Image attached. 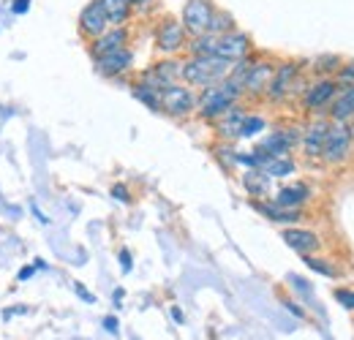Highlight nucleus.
<instances>
[{"instance_id": "obj_1", "label": "nucleus", "mask_w": 354, "mask_h": 340, "mask_svg": "<svg viewBox=\"0 0 354 340\" xmlns=\"http://www.w3.org/2000/svg\"><path fill=\"white\" fill-rule=\"evenodd\" d=\"M240 98H243L240 82H234V79L226 77L218 85L205 87L202 93H196V115H199L202 120L213 123V120H218L221 115H226L234 104H240Z\"/></svg>"}, {"instance_id": "obj_2", "label": "nucleus", "mask_w": 354, "mask_h": 340, "mask_svg": "<svg viewBox=\"0 0 354 340\" xmlns=\"http://www.w3.org/2000/svg\"><path fill=\"white\" fill-rule=\"evenodd\" d=\"M232 71V63L223 60L218 55H205V57H188L183 60V68H180V82H185L188 87H213L223 82Z\"/></svg>"}, {"instance_id": "obj_3", "label": "nucleus", "mask_w": 354, "mask_h": 340, "mask_svg": "<svg viewBox=\"0 0 354 340\" xmlns=\"http://www.w3.org/2000/svg\"><path fill=\"white\" fill-rule=\"evenodd\" d=\"M300 74H303V66L295 63V60L275 63L272 79H270V85H267V90H265V101H270V104H281V101H286L292 93H303Z\"/></svg>"}, {"instance_id": "obj_4", "label": "nucleus", "mask_w": 354, "mask_h": 340, "mask_svg": "<svg viewBox=\"0 0 354 340\" xmlns=\"http://www.w3.org/2000/svg\"><path fill=\"white\" fill-rule=\"evenodd\" d=\"M335 93H338V82L333 77H316L300 93L303 112H308L313 117H324L330 104H333V98H335Z\"/></svg>"}, {"instance_id": "obj_5", "label": "nucleus", "mask_w": 354, "mask_h": 340, "mask_svg": "<svg viewBox=\"0 0 354 340\" xmlns=\"http://www.w3.org/2000/svg\"><path fill=\"white\" fill-rule=\"evenodd\" d=\"M161 112L175 117V120L196 115V90L188 87L185 82H175V85L164 87L161 90Z\"/></svg>"}, {"instance_id": "obj_6", "label": "nucleus", "mask_w": 354, "mask_h": 340, "mask_svg": "<svg viewBox=\"0 0 354 340\" xmlns=\"http://www.w3.org/2000/svg\"><path fill=\"white\" fill-rule=\"evenodd\" d=\"M352 144H354V133L349 123H330L324 147H322V161L330 164V167H341L349 158Z\"/></svg>"}, {"instance_id": "obj_7", "label": "nucleus", "mask_w": 354, "mask_h": 340, "mask_svg": "<svg viewBox=\"0 0 354 340\" xmlns=\"http://www.w3.org/2000/svg\"><path fill=\"white\" fill-rule=\"evenodd\" d=\"M213 14H216V6H213L210 0H188V3L183 6L180 25L185 28L188 36H202V33L210 30Z\"/></svg>"}, {"instance_id": "obj_8", "label": "nucleus", "mask_w": 354, "mask_h": 340, "mask_svg": "<svg viewBox=\"0 0 354 340\" xmlns=\"http://www.w3.org/2000/svg\"><path fill=\"white\" fill-rule=\"evenodd\" d=\"M297 144H300V131L297 128H278V131H270L267 136H262L254 150L262 153L265 158H283Z\"/></svg>"}, {"instance_id": "obj_9", "label": "nucleus", "mask_w": 354, "mask_h": 340, "mask_svg": "<svg viewBox=\"0 0 354 340\" xmlns=\"http://www.w3.org/2000/svg\"><path fill=\"white\" fill-rule=\"evenodd\" d=\"M188 44V33L185 28L180 25V19H172V17H164L156 28V49L167 57H175L177 52H183Z\"/></svg>"}, {"instance_id": "obj_10", "label": "nucleus", "mask_w": 354, "mask_h": 340, "mask_svg": "<svg viewBox=\"0 0 354 340\" xmlns=\"http://www.w3.org/2000/svg\"><path fill=\"white\" fill-rule=\"evenodd\" d=\"M272 71H275V63L272 60H265V57H257L251 63V68L245 71L243 77V98H265V90L272 79Z\"/></svg>"}, {"instance_id": "obj_11", "label": "nucleus", "mask_w": 354, "mask_h": 340, "mask_svg": "<svg viewBox=\"0 0 354 340\" xmlns=\"http://www.w3.org/2000/svg\"><path fill=\"white\" fill-rule=\"evenodd\" d=\"M180 68H183V60H175V57H164L158 63H153L147 71L139 74V82L153 90H164V87L180 82Z\"/></svg>"}, {"instance_id": "obj_12", "label": "nucleus", "mask_w": 354, "mask_h": 340, "mask_svg": "<svg viewBox=\"0 0 354 340\" xmlns=\"http://www.w3.org/2000/svg\"><path fill=\"white\" fill-rule=\"evenodd\" d=\"M254 52V41H251V36L248 33H243V30H229V33H223L218 36V41H216V55L223 57V60H229V63H237V60H243V57H248Z\"/></svg>"}, {"instance_id": "obj_13", "label": "nucleus", "mask_w": 354, "mask_h": 340, "mask_svg": "<svg viewBox=\"0 0 354 340\" xmlns=\"http://www.w3.org/2000/svg\"><path fill=\"white\" fill-rule=\"evenodd\" d=\"M131 66H133V52L129 49V46L95 57V71H98L101 77H106V79H118V77L129 74Z\"/></svg>"}, {"instance_id": "obj_14", "label": "nucleus", "mask_w": 354, "mask_h": 340, "mask_svg": "<svg viewBox=\"0 0 354 340\" xmlns=\"http://www.w3.org/2000/svg\"><path fill=\"white\" fill-rule=\"evenodd\" d=\"M77 25H80V33H82V39H88V41H95L101 33H106V30L112 28L98 0H90L88 6L82 8V14H80Z\"/></svg>"}, {"instance_id": "obj_15", "label": "nucleus", "mask_w": 354, "mask_h": 340, "mask_svg": "<svg viewBox=\"0 0 354 340\" xmlns=\"http://www.w3.org/2000/svg\"><path fill=\"white\" fill-rule=\"evenodd\" d=\"M327 131H330V120L316 117V120L300 133V147H303V155H306L308 161H319V158H322V147H324Z\"/></svg>"}, {"instance_id": "obj_16", "label": "nucleus", "mask_w": 354, "mask_h": 340, "mask_svg": "<svg viewBox=\"0 0 354 340\" xmlns=\"http://www.w3.org/2000/svg\"><path fill=\"white\" fill-rule=\"evenodd\" d=\"M310 185L308 182H289V185H281L270 202H275L278 207H286V210H303L310 202Z\"/></svg>"}, {"instance_id": "obj_17", "label": "nucleus", "mask_w": 354, "mask_h": 340, "mask_svg": "<svg viewBox=\"0 0 354 340\" xmlns=\"http://www.w3.org/2000/svg\"><path fill=\"white\" fill-rule=\"evenodd\" d=\"M281 237H283V243H286L292 251H297L300 256H310L322 248L319 234L310 232V229H303V226H286Z\"/></svg>"}, {"instance_id": "obj_18", "label": "nucleus", "mask_w": 354, "mask_h": 340, "mask_svg": "<svg viewBox=\"0 0 354 340\" xmlns=\"http://www.w3.org/2000/svg\"><path fill=\"white\" fill-rule=\"evenodd\" d=\"M330 123H352L354 120V85H338V93L327 109Z\"/></svg>"}, {"instance_id": "obj_19", "label": "nucleus", "mask_w": 354, "mask_h": 340, "mask_svg": "<svg viewBox=\"0 0 354 340\" xmlns=\"http://www.w3.org/2000/svg\"><path fill=\"white\" fill-rule=\"evenodd\" d=\"M129 41H131V33H129L126 25H123V28H109V30L101 33L95 41H90V55H93V60H95V57H101V55H106V52H115V49L129 46Z\"/></svg>"}, {"instance_id": "obj_20", "label": "nucleus", "mask_w": 354, "mask_h": 340, "mask_svg": "<svg viewBox=\"0 0 354 340\" xmlns=\"http://www.w3.org/2000/svg\"><path fill=\"white\" fill-rule=\"evenodd\" d=\"M245 115H248V112H245L240 104H234L226 115H221L218 120H213L218 139H221V142H234V139H240V128H243Z\"/></svg>"}, {"instance_id": "obj_21", "label": "nucleus", "mask_w": 354, "mask_h": 340, "mask_svg": "<svg viewBox=\"0 0 354 340\" xmlns=\"http://www.w3.org/2000/svg\"><path fill=\"white\" fill-rule=\"evenodd\" d=\"M254 210L265 215L267 220H272V223H283V226H297V223L306 220V213H303V210H286V207H278V205L270 202V199L254 202Z\"/></svg>"}, {"instance_id": "obj_22", "label": "nucleus", "mask_w": 354, "mask_h": 340, "mask_svg": "<svg viewBox=\"0 0 354 340\" xmlns=\"http://www.w3.org/2000/svg\"><path fill=\"white\" fill-rule=\"evenodd\" d=\"M270 177H267L262 169H245L243 174V188L248 191V196L254 202H262V199H270Z\"/></svg>"}, {"instance_id": "obj_23", "label": "nucleus", "mask_w": 354, "mask_h": 340, "mask_svg": "<svg viewBox=\"0 0 354 340\" xmlns=\"http://www.w3.org/2000/svg\"><path fill=\"white\" fill-rule=\"evenodd\" d=\"M98 3H101V8H104V14H106V19H109L112 28L129 25V19H131V14H133L129 0H98Z\"/></svg>"}, {"instance_id": "obj_24", "label": "nucleus", "mask_w": 354, "mask_h": 340, "mask_svg": "<svg viewBox=\"0 0 354 340\" xmlns=\"http://www.w3.org/2000/svg\"><path fill=\"white\" fill-rule=\"evenodd\" d=\"M216 41H218V36H213V33H202V36H191L188 44H185V49H188L191 57L216 55Z\"/></svg>"}, {"instance_id": "obj_25", "label": "nucleus", "mask_w": 354, "mask_h": 340, "mask_svg": "<svg viewBox=\"0 0 354 340\" xmlns=\"http://www.w3.org/2000/svg\"><path fill=\"white\" fill-rule=\"evenodd\" d=\"M262 171H265L270 180H272V177H289V174L297 171V164H295L292 155H283V158H267Z\"/></svg>"}, {"instance_id": "obj_26", "label": "nucleus", "mask_w": 354, "mask_h": 340, "mask_svg": "<svg viewBox=\"0 0 354 340\" xmlns=\"http://www.w3.org/2000/svg\"><path fill=\"white\" fill-rule=\"evenodd\" d=\"M131 93L136 101H142L147 109H153V112H161V90H153V87L142 85L139 79L131 85Z\"/></svg>"}, {"instance_id": "obj_27", "label": "nucleus", "mask_w": 354, "mask_h": 340, "mask_svg": "<svg viewBox=\"0 0 354 340\" xmlns=\"http://www.w3.org/2000/svg\"><path fill=\"white\" fill-rule=\"evenodd\" d=\"M303 261H306V267L313 270V272H319V275H324V278H341V270L330 261V258H319V256H303Z\"/></svg>"}, {"instance_id": "obj_28", "label": "nucleus", "mask_w": 354, "mask_h": 340, "mask_svg": "<svg viewBox=\"0 0 354 340\" xmlns=\"http://www.w3.org/2000/svg\"><path fill=\"white\" fill-rule=\"evenodd\" d=\"M237 25H234V17L229 14V11H221V8H216V14H213V22H210V30L207 33H213V36H223V33H229V30H234Z\"/></svg>"}, {"instance_id": "obj_29", "label": "nucleus", "mask_w": 354, "mask_h": 340, "mask_svg": "<svg viewBox=\"0 0 354 340\" xmlns=\"http://www.w3.org/2000/svg\"><path fill=\"white\" fill-rule=\"evenodd\" d=\"M267 128V120L259 117V115H245L243 120V128H240V139H251V136H259Z\"/></svg>"}, {"instance_id": "obj_30", "label": "nucleus", "mask_w": 354, "mask_h": 340, "mask_svg": "<svg viewBox=\"0 0 354 340\" xmlns=\"http://www.w3.org/2000/svg\"><path fill=\"white\" fill-rule=\"evenodd\" d=\"M216 158L221 161V167L226 171L237 167V150L232 147V142H218V144H216Z\"/></svg>"}, {"instance_id": "obj_31", "label": "nucleus", "mask_w": 354, "mask_h": 340, "mask_svg": "<svg viewBox=\"0 0 354 340\" xmlns=\"http://www.w3.org/2000/svg\"><path fill=\"white\" fill-rule=\"evenodd\" d=\"M338 68H341V57H335V55H327V57H316L313 60V74H319V77L335 74Z\"/></svg>"}, {"instance_id": "obj_32", "label": "nucleus", "mask_w": 354, "mask_h": 340, "mask_svg": "<svg viewBox=\"0 0 354 340\" xmlns=\"http://www.w3.org/2000/svg\"><path fill=\"white\" fill-rule=\"evenodd\" d=\"M338 85H354V63H341V68L335 71V77H333Z\"/></svg>"}, {"instance_id": "obj_33", "label": "nucleus", "mask_w": 354, "mask_h": 340, "mask_svg": "<svg viewBox=\"0 0 354 340\" xmlns=\"http://www.w3.org/2000/svg\"><path fill=\"white\" fill-rule=\"evenodd\" d=\"M335 299L346 310H354V289H335Z\"/></svg>"}, {"instance_id": "obj_34", "label": "nucleus", "mask_w": 354, "mask_h": 340, "mask_svg": "<svg viewBox=\"0 0 354 340\" xmlns=\"http://www.w3.org/2000/svg\"><path fill=\"white\" fill-rule=\"evenodd\" d=\"M112 196H115L118 202H131V193H129L126 185H115V188H112Z\"/></svg>"}, {"instance_id": "obj_35", "label": "nucleus", "mask_w": 354, "mask_h": 340, "mask_svg": "<svg viewBox=\"0 0 354 340\" xmlns=\"http://www.w3.org/2000/svg\"><path fill=\"white\" fill-rule=\"evenodd\" d=\"M283 305H286V310H289V313H295L297 319H306V310H303V308H300L297 302H292V299H286Z\"/></svg>"}, {"instance_id": "obj_36", "label": "nucleus", "mask_w": 354, "mask_h": 340, "mask_svg": "<svg viewBox=\"0 0 354 340\" xmlns=\"http://www.w3.org/2000/svg\"><path fill=\"white\" fill-rule=\"evenodd\" d=\"M104 330H106L109 335H118V319H115V316H106V319H104Z\"/></svg>"}, {"instance_id": "obj_37", "label": "nucleus", "mask_w": 354, "mask_h": 340, "mask_svg": "<svg viewBox=\"0 0 354 340\" xmlns=\"http://www.w3.org/2000/svg\"><path fill=\"white\" fill-rule=\"evenodd\" d=\"M129 3H131L133 11H147V8H150L156 0H129Z\"/></svg>"}, {"instance_id": "obj_38", "label": "nucleus", "mask_w": 354, "mask_h": 340, "mask_svg": "<svg viewBox=\"0 0 354 340\" xmlns=\"http://www.w3.org/2000/svg\"><path fill=\"white\" fill-rule=\"evenodd\" d=\"M28 6H30V0H14L11 11H14V14H25V11H28Z\"/></svg>"}, {"instance_id": "obj_39", "label": "nucleus", "mask_w": 354, "mask_h": 340, "mask_svg": "<svg viewBox=\"0 0 354 340\" xmlns=\"http://www.w3.org/2000/svg\"><path fill=\"white\" fill-rule=\"evenodd\" d=\"M36 275V267H22L19 270V281H28V278H33Z\"/></svg>"}, {"instance_id": "obj_40", "label": "nucleus", "mask_w": 354, "mask_h": 340, "mask_svg": "<svg viewBox=\"0 0 354 340\" xmlns=\"http://www.w3.org/2000/svg\"><path fill=\"white\" fill-rule=\"evenodd\" d=\"M120 258H123V272H129V270H131V254H129V251H123Z\"/></svg>"}, {"instance_id": "obj_41", "label": "nucleus", "mask_w": 354, "mask_h": 340, "mask_svg": "<svg viewBox=\"0 0 354 340\" xmlns=\"http://www.w3.org/2000/svg\"><path fill=\"white\" fill-rule=\"evenodd\" d=\"M172 316H175L177 324H183V321H185V316H183V310H180V308H172Z\"/></svg>"}]
</instances>
